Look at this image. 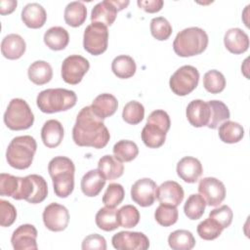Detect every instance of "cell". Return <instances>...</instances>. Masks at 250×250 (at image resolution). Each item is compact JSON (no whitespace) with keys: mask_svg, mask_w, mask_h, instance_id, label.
I'll list each match as a JSON object with an SVG mask.
<instances>
[{"mask_svg":"<svg viewBox=\"0 0 250 250\" xmlns=\"http://www.w3.org/2000/svg\"><path fill=\"white\" fill-rule=\"evenodd\" d=\"M156 199L160 204L179 206L185 196L184 189L180 184L175 181H166L156 188Z\"/></svg>","mask_w":250,"mask_h":250,"instance_id":"e0dca14e","label":"cell"},{"mask_svg":"<svg viewBox=\"0 0 250 250\" xmlns=\"http://www.w3.org/2000/svg\"><path fill=\"white\" fill-rule=\"evenodd\" d=\"M210 106V120L207 125L210 129H216L221 125L223 122L229 119L230 113L229 107L221 101L212 100L208 102Z\"/></svg>","mask_w":250,"mask_h":250,"instance_id":"e575fe53","label":"cell"},{"mask_svg":"<svg viewBox=\"0 0 250 250\" xmlns=\"http://www.w3.org/2000/svg\"><path fill=\"white\" fill-rule=\"evenodd\" d=\"M96 225L104 231H111L119 227L117 219V210L114 207L105 206L101 208L96 214Z\"/></svg>","mask_w":250,"mask_h":250,"instance_id":"d6a6232c","label":"cell"},{"mask_svg":"<svg viewBox=\"0 0 250 250\" xmlns=\"http://www.w3.org/2000/svg\"><path fill=\"white\" fill-rule=\"evenodd\" d=\"M199 72L192 65H183L170 77L169 86L172 92L178 96H187L198 85Z\"/></svg>","mask_w":250,"mask_h":250,"instance_id":"9c48e42d","label":"cell"},{"mask_svg":"<svg viewBox=\"0 0 250 250\" xmlns=\"http://www.w3.org/2000/svg\"><path fill=\"white\" fill-rule=\"evenodd\" d=\"M125 196L124 188L120 184L112 183L109 184L104 196H103V203L108 207H116L119 205Z\"/></svg>","mask_w":250,"mask_h":250,"instance_id":"ee69618b","label":"cell"},{"mask_svg":"<svg viewBox=\"0 0 250 250\" xmlns=\"http://www.w3.org/2000/svg\"><path fill=\"white\" fill-rule=\"evenodd\" d=\"M43 39L44 43L51 50L61 51L67 46L69 42V35L65 28L62 26H53L44 33Z\"/></svg>","mask_w":250,"mask_h":250,"instance_id":"83f0119b","label":"cell"},{"mask_svg":"<svg viewBox=\"0 0 250 250\" xmlns=\"http://www.w3.org/2000/svg\"><path fill=\"white\" fill-rule=\"evenodd\" d=\"M64 21L72 27L80 26L87 18V8L81 1H73L66 5L63 14Z\"/></svg>","mask_w":250,"mask_h":250,"instance_id":"f546056e","label":"cell"},{"mask_svg":"<svg viewBox=\"0 0 250 250\" xmlns=\"http://www.w3.org/2000/svg\"><path fill=\"white\" fill-rule=\"evenodd\" d=\"M210 106L208 102L202 100L191 101L186 110L187 118L190 125L196 128L207 126L210 120Z\"/></svg>","mask_w":250,"mask_h":250,"instance_id":"ac0fdd59","label":"cell"},{"mask_svg":"<svg viewBox=\"0 0 250 250\" xmlns=\"http://www.w3.org/2000/svg\"><path fill=\"white\" fill-rule=\"evenodd\" d=\"M21 21L29 28H40L47 21V14L40 4L29 3L21 11Z\"/></svg>","mask_w":250,"mask_h":250,"instance_id":"d4e9b609","label":"cell"},{"mask_svg":"<svg viewBox=\"0 0 250 250\" xmlns=\"http://www.w3.org/2000/svg\"><path fill=\"white\" fill-rule=\"evenodd\" d=\"M82 249H98V250H105L106 249V241L104 236L98 233H92L86 236L82 241Z\"/></svg>","mask_w":250,"mask_h":250,"instance_id":"c3c4849f","label":"cell"},{"mask_svg":"<svg viewBox=\"0 0 250 250\" xmlns=\"http://www.w3.org/2000/svg\"><path fill=\"white\" fill-rule=\"evenodd\" d=\"M76 101L77 97L74 91L55 88L41 91L36 98V104L44 113H55L73 107Z\"/></svg>","mask_w":250,"mask_h":250,"instance_id":"8992f818","label":"cell"},{"mask_svg":"<svg viewBox=\"0 0 250 250\" xmlns=\"http://www.w3.org/2000/svg\"><path fill=\"white\" fill-rule=\"evenodd\" d=\"M111 243L117 250H146L149 247L147 236L140 231H119L112 236Z\"/></svg>","mask_w":250,"mask_h":250,"instance_id":"4fadbf2b","label":"cell"},{"mask_svg":"<svg viewBox=\"0 0 250 250\" xmlns=\"http://www.w3.org/2000/svg\"><path fill=\"white\" fill-rule=\"evenodd\" d=\"M98 169L108 181L115 180L123 175L124 165L114 155H104L98 162Z\"/></svg>","mask_w":250,"mask_h":250,"instance_id":"4316f807","label":"cell"},{"mask_svg":"<svg viewBox=\"0 0 250 250\" xmlns=\"http://www.w3.org/2000/svg\"><path fill=\"white\" fill-rule=\"evenodd\" d=\"M90 106L99 117L105 119L115 113L118 107V102L113 95L104 93L96 97Z\"/></svg>","mask_w":250,"mask_h":250,"instance_id":"484cf974","label":"cell"},{"mask_svg":"<svg viewBox=\"0 0 250 250\" xmlns=\"http://www.w3.org/2000/svg\"><path fill=\"white\" fill-rule=\"evenodd\" d=\"M225 47L232 54L239 55L246 52L249 48V37L240 28H229L224 36Z\"/></svg>","mask_w":250,"mask_h":250,"instance_id":"ffe728a7","label":"cell"},{"mask_svg":"<svg viewBox=\"0 0 250 250\" xmlns=\"http://www.w3.org/2000/svg\"><path fill=\"white\" fill-rule=\"evenodd\" d=\"M27 75L32 83L36 85H44L51 81L53 77V69L49 62L45 61H36L29 65Z\"/></svg>","mask_w":250,"mask_h":250,"instance_id":"f1b7e54d","label":"cell"},{"mask_svg":"<svg viewBox=\"0 0 250 250\" xmlns=\"http://www.w3.org/2000/svg\"><path fill=\"white\" fill-rule=\"evenodd\" d=\"M24 39L16 33L6 35L1 42V53L8 60H18L25 52Z\"/></svg>","mask_w":250,"mask_h":250,"instance_id":"603a6c76","label":"cell"},{"mask_svg":"<svg viewBox=\"0 0 250 250\" xmlns=\"http://www.w3.org/2000/svg\"><path fill=\"white\" fill-rule=\"evenodd\" d=\"M208 40V35L204 29L197 26L188 27L176 35L173 42V49L180 57H192L206 50Z\"/></svg>","mask_w":250,"mask_h":250,"instance_id":"3957f363","label":"cell"},{"mask_svg":"<svg viewBox=\"0 0 250 250\" xmlns=\"http://www.w3.org/2000/svg\"><path fill=\"white\" fill-rule=\"evenodd\" d=\"M156 183L149 178H143L135 182L131 188L132 200L142 207L151 206L155 201Z\"/></svg>","mask_w":250,"mask_h":250,"instance_id":"9a60e30c","label":"cell"},{"mask_svg":"<svg viewBox=\"0 0 250 250\" xmlns=\"http://www.w3.org/2000/svg\"><path fill=\"white\" fill-rule=\"evenodd\" d=\"M203 86L211 94H219L226 87V78L222 72L216 69L207 71L203 76Z\"/></svg>","mask_w":250,"mask_h":250,"instance_id":"74e56055","label":"cell"},{"mask_svg":"<svg viewBox=\"0 0 250 250\" xmlns=\"http://www.w3.org/2000/svg\"><path fill=\"white\" fill-rule=\"evenodd\" d=\"M42 217L45 227L51 231L64 230L69 223L68 210L63 205L56 202L45 207Z\"/></svg>","mask_w":250,"mask_h":250,"instance_id":"5bb4252c","label":"cell"},{"mask_svg":"<svg viewBox=\"0 0 250 250\" xmlns=\"http://www.w3.org/2000/svg\"><path fill=\"white\" fill-rule=\"evenodd\" d=\"M151 35L159 41L167 40L172 34V25L163 17H156L150 21Z\"/></svg>","mask_w":250,"mask_h":250,"instance_id":"7bdbcfd3","label":"cell"},{"mask_svg":"<svg viewBox=\"0 0 250 250\" xmlns=\"http://www.w3.org/2000/svg\"><path fill=\"white\" fill-rule=\"evenodd\" d=\"M244 136L243 127L234 121L227 120L219 126V138L227 144H235L242 140Z\"/></svg>","mask_w":250,"mask_h":250,"instance_id":"1f68e13d","label":"cell"},{"mask_svg":"<svg viewBox=\"0 0 250 250\" xmlns=\"http://www.w3.org/2000/svg\"><path fill=\"white\" fill-rule=\"evenodd\" d=\"M20 188V177L10 174H0V195L15 197Z\"/></svg>","mask_w":250,"mask_h":250,"instance_id":"f6af8a7d","label":"cell"},{"mask_svg":"<svg viewBox=\"0 0 250 250\" xmlns=\"http://www.w3.org/2000/svg\"><path fill=\"white\" fill-rule=\"evenodd\" d=\"M36 148V141L31 136L25 135L14 138L6 151L8 164L18 170L27 169L33 161Z\"/></svg>","mask_w":250,"mask_h":250,"instance_id":"277c9868","label":"cell"},{"mask_svg":"<svg viewBox=\"0 0 250 250\" xmlns=\"http://www.w3.org/2000/svg\"><path fill=\"white\" fill-rule=\"evenodd\" d=\"M48 195V186L45 179L37 174L20 177L19 191L14 197L16 200L24 199L28 203L37 204L45 200Z\"/></svg>","mask_w":250,"mask_h":250,"instance_id":"ba28073f","label":"cell"},{"mask_svg":"<svg viewBox=\"0 0 250 250\" xmlns=\"http://www.w3.org/2000/svg\"><path fill=\"white\" fill-rule=\"evenodd\" d=\"M168 244L173 250H190L195 245V239L189 230L177 229L169 234Z\"/></svg>","mask_w":250,"mask_h":250,"instance_id":"836d02e7","label":"cell"},{"mask_svg":"<svg viewBox=\"0 0 250 250\" xmlns=\"http://www.w3.org/2000/svg\"><path fill=\"white\" fill-rule=\"evenodd\" d=\"M206 202L200 194L193 193L188 196L185 205L184 212L189 220H198L200 219L205 211Z\"/></svg>","mask_w":250,"mask_h":250,"instance_id":"8d00e7d4","label":"cell"},{"mask_svg":"<svg viewBox=\"0 0 250 250\" xmlns=\"http://www.w3.org/2000/svg\"><path fill=\"white\" fill-rule=\"evenodd\" d=\"M117 219L119 226L125 229H131L138 225L140 221V212L133 205H124L117 210Z\"/></svg>","mask_w":250,"mask_h":250,"instance_id":"ab89813d","label":"cell"},{"mask_svg":"<svg viewBox=\"0 0 250 250\" xmlns=\"http://www.w3.org/2000/svg\"><path fill=\"white\" fill-rule=\"evenodd\" d=\"M103 120L92 110L90 105L83 107L77 114L72 129L73 142L79 146L104 147L110 135Z\"/></svg>","mask_w":250,"mask_h":250,"instance_id":"6da1fadb","label":"cell"},{"mask_svg":"<svg viewBox=\"0 0 250 250\" xmlns=\"http://www.w3.org/2000/svg\"><path fill=\"white\" fill-rule=\"evenodd\" d=\"M117 8L112 0H104L94 6L91 12L92 22H100L105 26L111 25L117 16Z\"/></svg>","mask_w":250,"mask_h":250,"instance_id":"7402d4cb","label":"cell"},{"mask_svg":"<svg viewBox=\"0 0 250 250\" xmlns=\"http://www.w3.org/2000/svg\"><path fill=\"white\" fill-rule=\"evenodd\" d=\"M17 218V210L15 206L4 199L0 200V225L1 227H10Z\"/></svg>","mask_w":250,"mask_h":250,"instance_id":"7dc6e473","label":"cell"},{"mask_svg":"<svg viewBox=\"0 0 250 250\" xmlns=\"http://www.w3.org/2000/svg\"><path fill=\"white\" fill-rule=\"evenodd\" d=\"M223 228L212 218H207L200 222L197 226V233L204 240H213L219 237L223 231Z\"/></svg>","mask_w":250,"mask_h":250,"instance_id":"b9f144b4","label":"cell"},{"mask_svg":"<svg viewBox=\"0 0 250 250\" xmlns=\"http://www.w3.org/2000/svg\"><path fill=\"white\" fill-rule=\"evenodd\" d=\"M198 192L205 200L206 205L218 206L226 197V187L217 178L206 177L199 181Z\"/></svg>","mask_w":250,"mask_h":250,"instance_id":"7c38bea8","label":"cell"},{"mask_svg":"<svg viewBox=\"0 0 250 250\" xmlns=\"http://www.w3.org/2000/svg\"><path fill=\"white\" fill-rule=\"evenodd\" d=\"M106 179L99 169L88 171L81 179V190L89 197L97 196L104 187Z\"/></svg>","mask_w":250,"mask_h":250,"instance_id":"44dd1931","label":"cell"},{"mask_svg":"<svg viewBox=\"0 0 250 250\" xmlns=\"http://www.w3.org/2000/svg\"><path fill=\"white\" fill-rule=\"evenodd\" d=\"M63 134L62 123L56 119L47 120L41 129L42 142L49 148L59 146L63 139Z\"/></svg>","mask_w":250,"mask_h":250,"instance_id":"cb8c5ba5","label":"cell"},{"mask_svg":"<svg viewBox=\"0 0 250 250\" xmlns=\"http://www.w3.org/2000/svg\"><path fill=\"white\" fill-rule=\"evenodd\" d=\"M18 5V2L15 0H1L0 1V14L8 15L14 12Z\"/></svg>","mask_w":250,"mask_h":250,"instance_id":"f907efd6","label":"cell"},{"mask_svg":"<svg viewBox=\"0 0 250 250\" xmlns=\"http://www.w3.org/2000/svg\"><path fill=\"white\" fill-rule=\"evenodd\" d=\"M209 217L214 219L223 229L230 226L233 218V213L228 205H222L219 208L213 209L209 213Z\"/></svg>","mask_w":250,"mask_h":250,"instance_id":"bcb514c9","label":"cell"},{"mask_svg":"<svg viewBox=\"0 0 250 250\" xmlns=\"http://www.w3.org/2000/svg\"><path fill=\"white\" fill-rule=\"evenodd\" d=\"M89 68L90 63L87 59L80 55H70L62 63V78L67 84L76 85L81 82Z\"/></svg>","mask_w":250,"mask_h":250,"instance_id":"8fae6325","label":"cell"},{"mask_svg":"<svg viewBox=\"0 0 250 250\" xmlns=\"http://www.w3.org/2000/svg\"><path fill=\"white\" fill-rule=\"evenodd\" d=\"M48 172L53 181L55 194L61 198L69 196L74 188L73 161L66 156H56L50 160Z\"/></svg>","mask_w":250,"mask_h":250,"instance_id":"7a4b0ae2","label":"cell"},{"mask_svg":"<svg viewBox=\"0 0 250 250\" xmlns=\"http://www.w3.org/2000/svg\"><path fill=\"white\" fill-rule=\"evenodd\" d=\"M4 122L11 130H26L33 125L34 115L24 100L15 98L11 100L4 113Z\"/></svg>","mask_w":250,"mask_h":250,"instance_id":"52a82bcc","label":"cell"},{"mask_svg":"<svg viewBox=\"0 0 250 250\" xmlns=\"http://www.w3.org/2000/svg\"><path fill=\"white\" fill-rule=\"evenodd\" d=\"M137 4L146 13H156L162 9L164 3L162 0H138Z\"/></svg>","mask_w":250,"mask_h":250,"instance_id":"681fc988","label":"cell"},{"mask_svg":"<svg viewBox=\"0 0 250 250\" xmlns=\"http://www.w3.org/2000/svg\"><path fill=\"white\" fill-rule=\"evenodd\" d=\"M107 45V26L100 22H92L85 28L83 34V47L89 54L99 56L106 51Z\"/></svg>","mask_w":250,"mask_h":250,"instance_id":"30bf717a","label":"cell"},{"mask_svg":"<svg viewBox=\"0 0 250 250\" xmlns=\"http://www.w3.org/2000/svg\"><path fill=\"white\" fill-rule=\"evenodd\" d=\"M145 117V107L144 105L137 102L131 101L125 104L122 111L123 120L131 125L139 124Z\"/></svg>","mask_w":250,"mask_h":250,"instance_id":"f35d334b","label":"cell"},{"mask_svg":"<svg viewBox=\"0 0 250 250\" xmlns=\"http://www.w3.org/2000/svg\"><path fill=\"white\" fill-rule=\"evenodd\" d=\"M170 125V117L166 111L162 109L153 110L142 130V141L149 148L160 147L165 143Z\"/></svg>","mask_w":250,"mask_h":250,"instance_id":"5b68a950","label":"cell"},{"mask_svg":"<svg viewBox=\"0 0 250 250\" xmlns=\"http://www.w3.org/2000/svg\"><path fill=\"white\" fill-rule=\"evenodd\" d=\"M114 156L121 162H130L139 154V147L133 141L121 140L117 142L112 148Z\"/></svg>","mask_w":250,"mask_h":250,"instance_id":"d590c367","label":"cell"},{"mask_svg":"<svg viewBox=\"0 0 250 250\" xmlns=\"http://www.w3.org/2000/svg\"><path fill=\"white\" fill-rule=\"evenodd\" d=\"M37 229L33 225L24 224L17 228L11 237V242L15 250H36Z\"/></svg>","mask_w":250,"mask_h":250,"instance_id":"2e32d148","label":"cell"},{"mask_svg":"<svg viewBox=\"0 0 250 250\" xmlns=\"http://www.w3.org/2000/svg\"><path fill=\"white\" fill-rule=\"evenodd\" d=\"M137 66L133 58L127 55H120L113 59L111 62L112 72L121 79L132 77L136 72Z\"/></svg>","mask_w":250,"mask_h":250,"instance_id":"4dcf8cb0","label":"cell"},{"mask_svg":"<svg viewBox=\"0 0 250 250\" xmlns=\"http://www.w3.org/2000/svg\"><path fill=\"white\" fill-rule=\"evenodd\" d=\"M179 218V212L177 207L160 204L155 212L154 219L162 227H170L174 225Z\"/></svg>","mask_w":250,"mask_h":250,"instance_id":"60d3db41","label":"cell"},{"mask_svg":"<svg viewBox=\"0 0 250 250\" xmlns=\"http://www.w3.org/2000/svg\"><path fill=\"white\" fill-rule=\"evenodd\" d=\"M178 176L186 183L192 184L199 180L203 173L201 162L192 156L183 157L177 164L176 168Z\"/></svg>","mask_w":250,"mask_h":250,"instance_id":"d6986e66","label":"cell"}]
</instances>
